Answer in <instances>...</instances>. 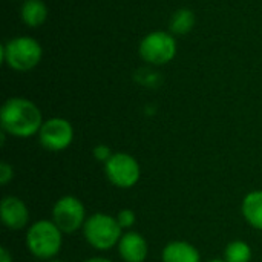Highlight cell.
<instances>
[{
	"mask_svg": "<svg viewBox=\"0 0 262 262\" xmlns=\"http://www.w3.org/2000/svg\"><path fill=\"white\" fill-rule=\"evenodd\" d=\"M81 232L86 243L98 252H107L117 247L123 236V229L117 218L104 212L89 215Z\"/></svg>",
	"mask_w": 262,
	"mask_h": 262,
	"instance_id": "obj_3",
	"label": "cell"
},
{
	"mask_svg": "<svg viewBox=\"0 0 262 262\" xmlns=\"http://www.w3.org/2000/svg\"><path fill=\"white\" fill-rule=\"evenodd\" d=\"M46 262H66V261H63V259H58V258H54V259H51V261H46Z\"/></svg>",
	"mask_w": 262,
	"mask_h": 262,
	"instance_id": "obj_21",
	"label": "cell"
},
{
	"mask_svg": "<svg viewBox=\"0 0 262 262\" xmlns=\"http://www.w3.org/2000/svg\"><path fill=\"white\" fill-rule=\"evenodd\" d=\"M241 213L253 229L262 232V190H253L244 196Z\"/></svg>",
	"mask_w": 262,
	"mask_h": 262,
	"instance_id": "obj_13",
	"label": "cell"
},
{
	"mask_svg": "<svg viewBox=\"0 0 262 262\" xmlns=\"http://www.w3.org/2000/svg\"><path fill=\"white\" fill-rule=\"evenodd\" d=\"M117 250L123 262H146L149 256L147 239L135 230L123 233Z\"/></svg>",
	"mask_w": 262,
	"mask_h": 262,
	"instance_id": "obj_10",
	"label": "cell"
},
{
	"mask_svg": "<svg viewBox=\"0 0 262 262\" xmlns=\"http://www.w3.org/2000/svg\"><path fill=\"white\" fill-rule=\"evenodd\" d=\"M38 141L48 152H63L74 141V126L66 118L52 117L43 121Z\"/></svg>",
	"mask_w": 262,
	"mask_h": 262,
	"instance_id": "obj_8",
	"label": "cell"
},
{
	"mask_svg": "<svg viewBox=\"0 0 262 262\" xmlns=\"http://www.w3.org/2000/svg\"><path fill=\"white\" fill-rule=\"evenodd\" d=\"M49 11L43 0H25L20 8V18L28 28H40L48 20Z\"/></svg>",
	"mask_w": 262,
	"mask_h": 262,
	"instance_id": "obj_12",
	"label": "cell"
},
{
	"mask_svg": "<svg viewBox=\"0 0 262 262\" xmlns=\"http://www.w3.org/2000/svg\"><path fill=\"white\" fill-rule=\"evenodd\" d=\"M104 166L107 181L118 189H132L141 178V167L135 157L127 152H114Z\"/></svg>",
	"mask_w": 262,
	"mask_h": 262,
	"instance_id": "obj_6",
	"label": "cell"
},
{
	"mask_svg": "<svg viewBox=\"0 0 262 262\" xmlns=\"http://www.w3.org/2000/svg\"><path fill=\"white\" fill-rule=\"evenodd\" d=\"M115 218H117V221L123 230H130L137 223V215L132 209H121L115 215Z\"/></svg>",
	"mask_w": 262,
	"mask_h": 262,
	"instance_id": "obj_16",
	"label": "cell"
},
{
	"mask_svg": "<svg viewBox=\"0 0 262 262\" xmlns=\"http://www.w3.org/2000/svg\"><path fill=\"white\" fill-rule=\"evenodd\" d=\"M83 262H112L107 258H103V256H94V258H89V259H84Z\"/></svg>",
	"mask_w": 262,
	"mask_h": 262,
	"instance_id": "obj_20",
	"label": "cell"
},
{
	"mask_svg": "<svg viewBox=\"0 0 262 262\" xmlns=\"http://www.w3.org/2000/svg\"><path fill=\"white\" fill-rule=\"evenodd\" d=\"M253 256L252 247L249 243L235 239L227 244L224 250V261L226 262H250Z\"/></svg>",
	"mask_w": 262,
	"mask_h": 262,
	"instance_id": "obj_15",
	"label": "cell"
},
{
	"mask_svg": "<svg viewBox=\"0 0 262 262\" xmlns=\"http://www.w3.org/2000/svg\"><path fill=\"white\" fill-rule=\"evenodd\" d=\"M0 262H14L12 253L6 247H2L0 249Z\"/></svg>",
	"mask_w": 262,
	"mask_h": 262,
	"instance_id": "obj_19",
	"label": "cell"
},
{
	"mask_svg": "<svg viewBox=\"0 0 262 262\" xmlns=\"http://www.w3.org/2000/svg\"><path fill=\"white\" fill-rule=\"evenodd\" d=\"M163 262H201L200 250L187 241H170L161 252Z\"/></svg>",
	"mask_w": 262,
	"mask_h": 262,
	"instance_id": "obj_11",
	"label": "cell"
},
{
	"mask_svg": "<svg viewBox=\"0 0 262 262\" xmlns=\"http://www.w3.org/2000/svg\"><path fill=\"white\" fill-rule=\"evenodd\" d=\"M138 54L143 61L152 66L170 63L177 55V40L172 32L154 31L149 32L138 46Z\"/></svg>",
	"mask_w": 262,
	"mask_h": 262,
	"instance_id": "obj_5",
	"label": "cell"
},
{
	"mask_svg": "<svg viewBox=\"0 0 262 262\" xmlns=\"http://www.w3.org/2000/svg\"><path fill=\"white\" fill-rule=\"evenodd\" d=\"M207 262H226L224 259H218V258H215V259H210V261Z\"/></svg>",
	"mask_w": 262,
	"mask_h": 262,
	"instance_id": "obj_22",
	"label": "cell"
},
{
	"mask_svg": "<svg viewBox=\"0 0 262 262\" xmlns=\"http://www.w3.org/2000/svg\"><path fill=\"white\" fill-rule=\"evenodd\" d=\"M41 57V45L32 37L18 35L2 46V61L17 72H28L34 69L40 63Z\"/></svg>",
	"mask_w": 262,
	"mask_h": 262,
	"instance_id": "obj_4",
	"label": "cell"
},
{
	"mask_svg": "<svg viewBox=\"0 0 262 262\" xmlns=\"http://www.w3.org/2000/svg\"><path fill=\"white\" fill-rule=\"evenodd\" d=\"M0 218L8 230L18 232L29 226V209L18 196L8 195L0 203Z\"/></svg>",
	"mask_w": 262,
	"mask_h": 262,
	"instance_id": "obj_9",
	"label": "cell"
},
{
	"mask_svg": "<svg viewBox=\"0 0 262 262\" xmlns=\"http://www.w3.org/2000/svg\"><path fill=\"white\" fill-rule=\"evenodd\" d=\"M14 178V169L9 163L6 161H2L0 163V184L2 186H6L12 181Z\"/></svg>",
	"mask_w": 262,
	"mask_h": 262,
	"instance_id": "obj_18",
	"label": "cell"
},
{
	"mask_svg": "<svg viewBox=\"0 0 262 262\" xmlns=\"http://www.w3.org/2000/svg\"><path fill=\"white\" fill-rule=\"evenodd\" d=\"M51 220L63 233H75L83 230V226L88 220L86 207L80 198L74 195H64L55 201Z\"/></svg>",
	"mask_w": 262,
	"mask_h": 262,
	"instance_id": "obj_7",
	"label": "cell"
},
{
	"mask_svg": "<svg viewBox=\"0 0 262 262\" xmlns=\"http://www.w3.org/2000/svg\"><path fill=\"white\" fill-rule=\"evenodd\" d=\"M195 21H196V17L192 9L180 8L172 14L169 29L173 35H187L193 29Z\"/></svg>",
	"mask_w": 262,
	"mask_h": 262,
	"instance_id": "obj_14",
	"label": "cell"
},
{
	"mask_svg": "<svg viewBox=\"0 0 262 262\" xmlns=\"http://www.w3.org/2000/svg\"><path fill=\"white\" fill-rule=\"evenodd\" d=\"M63 232L54 224L52 220H40L26 229V247L29 253L41 261L57 258L63 247Z\"/></svg>",
	"mask_w": 262,
	"mask_h": 262,
	"instance_id": "obj_2",
	"label": "cell"
},
{
	"mask_svg": "<svg viewBox=\"0 0 262 262\" xmlns=\"http://www.w3.org/2000/svg\"><path fill=\"white\" fill-rule=\"evenodd\" d=\"M114 155V152H112V149L109 147V146H106V144H97L94 149H92V157H94V160L95 161H98V163H107L109 161V158Z\"/></svg>",
	"mask_w": 262,
	"mask_h": 262,
	"instance_id": "obj_17",
	"label": "cell"
},
{
	"mask_svg": "<svg viewBox=\"0 0 262 262\" xmlns=\"http://www.w3.org/2000/svg\"><path fill=\"white\" fill-rule=\"evenodd\" d=\"M43 121L45 120L40 107L25 97H11L2 104V132L11 137L31 138L34 135H38Z\"/></svg>",
	"mask_w": 262,
	"mask_h": 262,
	"instance_id": "obj_1",
	"label": "cell"
}]
</instances>
